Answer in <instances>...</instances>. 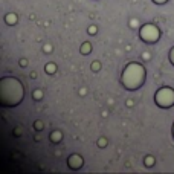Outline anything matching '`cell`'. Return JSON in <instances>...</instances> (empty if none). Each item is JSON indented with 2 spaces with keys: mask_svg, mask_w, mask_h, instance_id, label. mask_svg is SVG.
Segmentation results:
<instances>
[{
  "mask_svg": "<svg viewBox=\"0 0 174 174\" xmlns=\"http://www.w3.org/2000/svg\"><path fill=\"white\" fill-rule=\"evenodd\" d=\"M69 162H70V165H73V164H81V159H79V157H77V156H73V157H70V159H69Z\"/></svg>",
  "mask_w": 174,
  "mask_h": 174,
  "instance_id": "4",
  "label": "cell"
},
{
  "mask_svg": "<svg viewBox=\"0 0 174 174\" xmlns=\"http://www.w3.org/2000/svg\"><path fill=\"white\" fill-rule=\"evenodd\" d=\"M170 60H171V61L174 63V49H173V52L170 53Z\"/></svg>",
  "mask_w": 174,
  "mask_h": 174,
  "instance_id": "9",
  "label": "cell"
},
{
  "mask_svg": "<svg viewBox=\"0 0 174 174\" xmlns=\"http://www.w3.org/2000/svg\"><path fill=\"white\" fill-rule=\"evenodd\" d=\"M46 72L49 73V72H55V66H53V64H47V66H46Z\"/></svg>",
  "mask_w": 174,
  "mask_h": 174,
  "instance_id": "6",
  "label": "cell"
},
{
  "mask_svg": "<svg viewBox=\"0 0 174 174\" xmlns=\"http://www.w3.org/2000/svg\"><path fill=\"white\" fill-rule=\"evenodd\" d=\"M34 96H35V98H41V92H40V90H38V92H35Z\"/></svg>",
  "mask_w": 174,
  "mask_h": 174,
  "instance_id": "8",
  "label": "cell"
},
{
  "mask_svg": "<svg viewBox=\"0 0 174 174\" xmlns=\"http://www.w3.org/2000/svg\"><path fill=\"white\" fill-rule=\"evenodd\" d=\"M6 21H8V23H9V25H11V23H15V21H17V17H15V15H14V14H12V15H11V14H9V15H8V17H6Z\"/></svg>",
  "mask_w": 174,
  "mask_h": 174,
  "instance_id": "5",
  "label": "cell"
},
{
  "mask_svg": "<svg viewBox=\"0 0 174 174\" xmlns=\"http://www.w3.org/2000/svg\"><path fill=\"white\" fill-rule=\"evenodd\" d=\"M156 3H164V2H166V0H154Z\"/></svg>",
  "mask_w": 174,
  "mask_h": 174,
  "instance_id": "10",
  "label": "cell"
},
{
  "mask_svg": "<svg viewBox=\"0 0 174 174\" xmlns=\"http://www.w3.org/2000/svg\"><path fill=\"white\" fill-rule=\"evenodd\" d=\"M144 75H145V72H144L142 66H139V64H128L127 69L122 73V83L128 89H138L142 84Z\"/></svg>",
  "mask_w": 174,
  "mask_h": 174,
  "instance_id": "1",
  "label": "cell"
},
{
  "mask_svg": "<svg viewBox=\"0 0 174 174\" xmlns=\"http://www.w3.org/2000/svg\"><path fill=\"white\" fill-rule=\"evenodd\" d=\"M83 52H89L90 51V46H89V43H86V46H83V49H81Z\"/></svg>",
  "mask_w": 174,
  "mask_h": 174,
  "instance_id": "7",
  "label": "cell"
},
{
  "mask_svg": "<svg viewBox=\"0 0 174 174\" xmlns=\"http://www.w3.org/2000/svg\"><path fill=\"white\" fill-rule=\"evenodd\" d=\"M140 37H142V40L154 41L157 37H159V31H157L153 25H147L140 29Z\"/></svg>",
  "mask_w": 174,
  "mask_h": 174,
  "instance_id": "3",
  "label": "cell"
},
{
  "mask_svg": "<svg viewBox=\"0 0 174 174\" xmlns=\"http://www.w3.org/2000/svg\"><path fill=\"white\" fill-rule=\"evenodd\" d=\"M156 102L160 107H170V105H173L174 104V90L173 89H168V87L159 90V92H157V95H156Z\"/></svg>",
  "mask_w": 174,
  "mask_h": 174,
  "instance_id": "2",
  "label": "cell"
}]
</instances>
